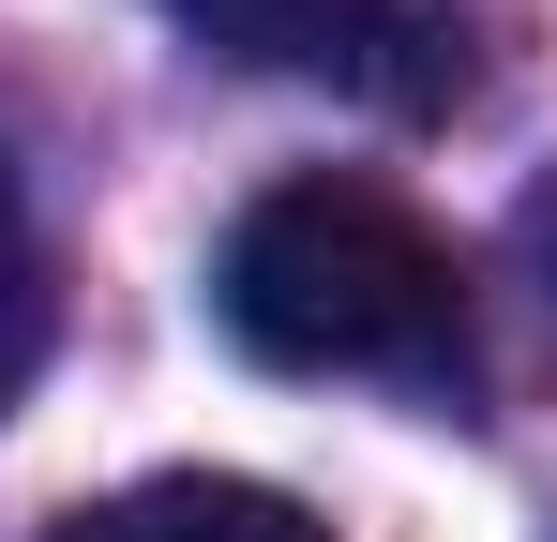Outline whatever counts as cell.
Returning <instances> with one entry per match:
<instances>
[{
    "label": "cell",
    "instance_id": "1",
    "mask_svg": "<svg viewBox=\"0 0 557 542\" xmlns=\"http://www.w3.org/2000/svg\"><path fill=\"white\" fill-rule=\"evenodd\" d=\"M226 347L272 377H453L467 361V271L453 242L376 181H272L211 257Z\"/></svg>",
    "mask_w": 557,
    "mask_h": 542
},
{
    "label": "cell",
    "instance_id": "2",
    "mask_svg": "<svg viewBox=\"0 0 557 542\" xmlns=\"http://www.w3.org/2000/svg\"><path fill=\"white\" fill-rule=\"evenodd\" d=\"M46 542H332L301 497H272V482H211V467H166V482H121V497H91V513H61Z\"/></svg>",
    "mask_w": 557,
    "mask_h": 542
},
{
    "label": "cell",
    "instance_id": "3",
    "mask_svg": "<svg viewBox=\"0 0 557 542\" xmlns=\"http://www.w3.org/2000/svg\"><path fill=\"white\" fill-rule=\"evenodd\" d=\"M166 15L257 76H376L392 46V0H166Z\"/></svg>",
    "mask_w": 557,
    "mask_h": 542
},
{
    "label": "cell",
    "instance_id": "4",
    "mask_svg": "<svg viewBox=\"0 0 557 542\" xmlns=\"http://www.w3.org/2000/svg\"><path fill=\"white\" fill-rule=\"evenodd\" d=\"M46 361V242H30V196H15V151H0V407L30 392Z\"/></svg>",
    "mask_w": 557,
    "mask_h": 542
}]
</instances>
